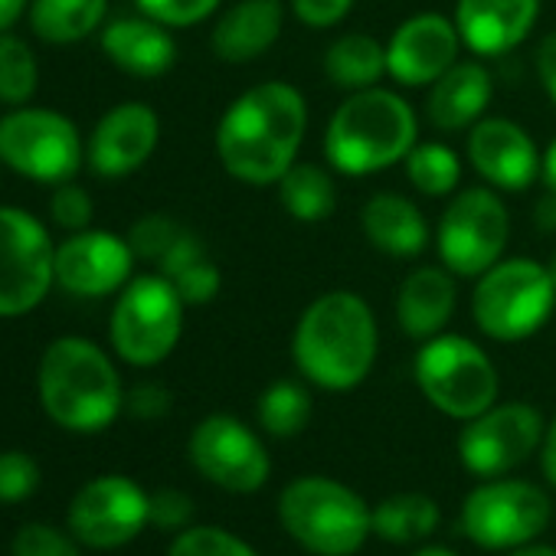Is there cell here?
<instances>
[{
    "label": "cell",
    "mask_w": 556,
    "mask_h": 556,
    "mask_svg": "<svg viewBox=\"0 0 556 556\" xmlns=\"http://www.w3.org/2000/svg\"><path fill=\"white\" fill-rule=\"evenodd\" d=\"M533 223L540 232H556V190L546 187L533 203Z\"/></svg>",
    "instance_id": "cell-44"
},
{
    "label": "cell",
    "mask_w": 556,
    "mask_h": 556,
    "mask_svg": "<svg viewBox=\"0 0 556 556\" xmlns=\"http://www.w3.org/2000/svg\"><path fill=\"white\" fill-rule=\"evenodd\" d=\"M540 465H543V475L546 481L556 488V419L546 426L543 432V442H540Z\"/></svg>",
    "instance_id": "cell-45"
},
{
    "label": "cell",
    "mask_w": 556,
    "mask_h": 556,
    "mask_svg": "<svg viewBox=\"0 0 556 556\" xmlns=\"http://www.w3.org/2000/svg\"><path fill=\"white\" fill-rule=\"evenodd\" d=\"M109 14V0H30V27L47 43H79Z\"/></svg>",
    "instance_id": "cell-28"
},
{
    "label": "cell",
    "mask_w": 556,
    "mask_h": 556,
    "mask_svg": "<svg viewBox=\"0 0 556 556\" xmlns=\"http://www.w3.org/2000/svg\"><path fill=\"white\" fill-rule=\"evenodd\" d=\"M396 321L406 338L429 341L445 331L455 315L458 289L445 265H416L396 289Z\"/></svg>",
    "instance_id": "cell-22"
},
{
    "label": "cell",
    "mask_w": 556,
    "mask_h": 556,
    "mask_svg": "<svg viewBox=\"0 0 556 556\" xmlns=\"http://www.w3.org/2000/svg\"><path fill=\"white\" fill-rule=\"evenodd\" d=\"M27 8H30V0H0V34H8L24 17Z\"/></svg>",
    "instance_id": "cell-46"
},
{
    "label": "cell",
    "mask_w": 556,
    "mask_h": 556,
    "mask_svg": "<svg viewBox=\"0 0 556 556\" xmlns=\"http://www.w3.org/2000/svg\"><path fill=\"white\" fill-rule=\"evenodd\" d=\"M312 413H315L312 390L299 380H275L255 400L258 429L268 432L271 439H295L312 422Z\"/></svg>",
    "instance_id": "cell-30"
},
{
    "label": "cell",
    "mask_w": 556,
    "mask_h": 556,
    "mask_svg": "<svg viewBox=\"0 0 556 556\" xmlns=\"http://www.w3.org/2000/svg\"><path fill=\"white\" fill-rule=\"evenodd\" d=\"M187 452L193 468L229 494H255L271 471L262 439L245 422L226 413L200 419L190 432Z\"/></svg>",
    "instance_id": "cell-14"
},
{
    "label": "cell",
    "mask_w": 556,
    "mask_h": 556,
    "mask_svg": "<svg viewBox=\"0 0 556 556\" xmlns=\"http://www.w3.org/2000/svg\"><path fill=\"white\" fill-rule=\"evenodd\" d=\"M308 135V102L299 86L268 79L229 102L216 125L223 170L249 187L278 184Z\"/></svg>",
    "instance_id": "cell-1"
},
{
    "label": "cell",
    "mask_w": 556,
    "mask_h": 556,
    "mask_svg": "<svg viewBox=\"0 0 556 556\" xmlns=\"http://www.w3.org/2000/svg\"><path fill=\"white\" fill-rule=\"evenodd\" d=\"M144 17L164 27H193L219 11L223 0H135Z\"/></svg>",
    "instance_id": "cell-38"
},
{
    "label": "cell",
    "mask_w": 556,
    "mask_h": 556,
    "mask_svg": "<svg viewBox=\"0 0 556 556\" xmlns=\"http://www.w3.org/2000/svg\"><path fill=\"white\" fill-rule=\"evenodd\" d=\"M553 520V504L530 481L488 478L462 504V530L484 549H517L533 543Z\"/></svg>",
    "instance_id": "cell-12"
},
{
    "label": "cell",
    "mask_w": 556,
    "mask_h": 556,
    "mask_svg": "<svg viewBox=\"0 0 556 556\" xmlns=\"http://www.w3.org/2000/svg\"><path fill=\"white\" fill-rule=\"evenodd\" d=\"M193 517V501L177 488H161L151 494V523L161 530H180Z\"/></svg>",
    "instance_id": "cell-40"
},
{
    "label": "cell",
    "mask_w": 556,
    "mask_h": 556,
    "mask_svg": "<svg viewBox=\"0 0 556 556\" xmlns=\"http://www.w3.org/2000/svg\"><path fill=\"white\" fill-rule=\"evenodd\" d=\"M543 416L530 403H494L468 419L458 435V458L468 475L504 478L523 465L543 442Z\"/></svg>",
    "instance_id": "cell-13"
},
{
    "label": "cell",
    "mask_w": 556,
    "mask_h": 556,
    "mask_svg": "<svg viewBox=\"0 0 556 556\" xmlns=\"http://www.w3.org/2000/svg\"><path fill=\"white\" fill-rule=\"evenodd\" d=\"M413 556H455L452 549H445V546H419Z\"/></svg>",
    "instance_id": "cell-49"
},
{
    "label": "cell",
    "mask_w": 556,
    "mask_h": 556,
    "mask_svg": "<svg viewBox=\"0 0 556 556\" xmlns=\"http://www.w3.org/2000/svg\"><path fill=\"white\" fill-rule=\"evenodd\" d=\"M540 180L543 187H553L556 190V138L549 141V148L543 151V170H540Z\"/></svg>",
    "instance_id": "cell-47"
},
{
    "label": "cell",
    "mask_w": 556,
    "mask_h": 556,
    "mask_svg": "<svg viewBox=\"0 0 556 556\" xmlns=\"http://www.w3.org/2000/svg\"><path fill=\"white\" fill-rule=\"evenodd\" d=\"M37 390L47 416L70 432H102L125 409L122 377L89 338H56L40 357Z\"/></svg>",
    "instance_id": "cell-4"
},
{
    "label": "cell",
    "mask_w": 556,
    "mask_h": 556,
    "mask_svg": "<svg viewBox=\"0 0 556 556\" xmlns=\"http://www.w3.org/2000/svg\"><path fill=\"white\" fill-rule=\"evenodd\" d=\"M380 351L377 315L357 292L334 289L318 295L292 331V361L299 374L328 393L361 387Z\"/></svg>",
    "instance_id": "cell-2"
},
{
    "label": "cell",
    "mask_w": 556,
    "mask_h": 556,
    "mask_svg": "<svg viewBox=\"0 0 556 556\" xmlns=\"http://www.w3.org/2000/svg\"><path fill=\"white\" fill-rule=\"evenodd\" d=\"M439 262L458 278H478L494 262L504 258L510 239V213L501 200V190L481 184L465 187L448 197V206L435 226Z\"/></svg>",
    "instance_id": "cell-9"
},
{
    "label": "cell",
    "mask_w": 556,
    "mask_h": 556,
    "mask_svg": "<svg viewBox=\"0 0 556 556\" xmlns=\"http://www.w3.org/2000/svg\"><path fill=\"white\" fill-rule=\"evenodd\" d=\"M533 70H536V79L546 92V99L556 105V34H546L533 53Z\"/></svg>",
    "instance_id": "cell-43"
},
{
    "label": "cell",
    "mask_w": 556,
    "mask_h": 556,
    "mask_svg": "<svg viewBox=\"0 0 556 556\" xmlns=\"http://www.w3.org/2000/svg\"><path fill=\"white\" fill-rule=\"evenodd\" d=\"M364 239L393 258H416L429 245V223L422 210L403 193H374L361 210Z\"/></svg>",
    "instance_id": "cell-25"
},
{
    "label": "cell",
    "mask_w": 556,
    "mask_h": 556,
    "mask_svg": "<svg viewBox=\"0 0 556 556\" xmlns=\"http://www.w3.org/2000/svg\"><path fill=\"white\" fill-rule=\"evenodd\" d=\"M354 11V0H292V14L312 30H331Z\"/></svg>",
    "instance_id": "cell-41"
},
{
    "label": "cell",
    "mask_w": 556,
    "mask_h": 556,
    "mask_svg": "<svg viewBox=\"0 0 556 556\" xmlns=\"http://www.w3.org/2000/svg\"><path fill=\"white\" fill-rule=\"evenodd\" d=\"M406 180L422 197H452L462 184V157L442 141H416L403 161Z\"/></svg>",
    "instance_id": "cell-31"
},
{
    "label": "cell",
    "mask_w": 556,
    "mask_h": 556,
    "mask_svg": "<svg viewBox=\"0 0 556 556\" xmlns=\"http://www.w3.org/2000/svg\"><path fill=\"white\" fill-rule=\"evenodd\" d=\"M167 278V275H164ZM170 282L177 289V295L184 299V305H210L216 295H219V286H223V275L219 268L213 265L210 255L190 262L187 268H180L177 275H170Z\"/></svg>",
    "instance_id": "cell-37"
},
{
    "label": "cell",
    "mask_w": 556,
    "mask_h": 556,
    "mask_svg": "<svg viewBox=\"0 0 556 556\" xmlns=\"http://www.w3.org/2000/svg\"><path fill=\"white\" fill-rule=\"evenodd\" d=\"M167 556H258L242 536L223 527H187L170 543Z\"/></svg>",
    "instance_id": "cell-34"
},
{
    "label": "cell",
    "mask_w": 556,
    "mask_h": 556,
    "mask_svg": "<svg viewBox=\"0 0 556 556\" xmlns=\"http://www.w3.org/2000/svg\"><path fill=\"white\" fill-rule=\"evenodd\" d=\"M494 99V79L484 63L458 60L442 79L429 86L426 115L439 131H468L484 118Z\"/></svg>",
    "instance_id": "cell-24"
},
{
    "label": "cell",
    "mask_w": 556,
    "mask_h": 556,
    "mask_svg": "<svg viewBox=\"0 0 556 556\" xmlns=\"http://www.w3.org/2000/svg\"><path fill=\"white\" fill-rule=\"evenodd\" d=\"M546 271H549V278H553V286H556V252L546 258Z\"/></svg>",
    "instance_id": "cell-50"
},
{
    "label": "cell",
    "mask_w": 556,
    "mask_h": 556,
    "mask_svg": "<svg viewBox=\"0 0 556 556\" xmlns=\"http://www.w3.org/2000/svg\"><path fill=\"white\" fill-rule=\"evenodd\" d=\"M556 308V286L546 262L501 258L478 275L471 292V318L478 331L497 344H517L533 338Z\"/></svg>",
    "instance_id": "cell-6"
},
{
    "label": "cell",
    "mask_w": 556,
    "mask_h": 556,
    "mask_svg": "<svg viewBox=\"0 0 556 556\" xmlns=\"http://www.w3.org/2000/svg\"><path fill=\"white\" fill-rule=\"evenodd\" d=\"M439 527V504L429 494L403 491L374 507V533L387 543H422Z\"/></svg>",
    "instance_id": "cell-29"
},
{
    "label": "cell",
    "mask_w": 556,
    "mask_h": 556,
    "mask_svg": "<svg viewBox=\"0 0 556 556\" xmlns=\"http://www.w3.org/2000/svg\"><path fill=\"white\" fill-rule=\"evenodd\" d=\"M135 252L109 229H79L56 245V286L76 299H105L131 282Z\"/></svg>",
    "instance_id": "cell-16"
},
{
    "label": "cell",
    "mask_w": 556,
    "mask_h": 556,
    "mask_svg": "<svg viewBox=\"0 0 556 556\" xmlns=\"http://www.w3.org/2000/svg\"><path fill=\"white\" fill-rule=\"evenodd\" d=\"M92 197L86 187L66 180L53 190L50 197V213H53V223L63 226L66 232H79V229H89L92 223Z\"/></svg>",
    "instance_id": "cell-39"
},
{
    "label": "cell",
    "mask_w": 556,
    "mask_h": 556,
    "mask_svg": "<svg viewBox=\"0 0 556 556\" xmlns=\"http://www.w3.org/2000/svg\"><path fill=\"white\" fill-rule=\"evenodd\" d=\"M540 17V0H458L455 27L468 53L481 60L517 50Z\"/></svg>",
    "instance_id": "cell-20"
},
{
    "label": "cell",
    "mask_w": 556,
    "mask_h": 556,
    "mask_svg": "<svg viewBox=\"0 0 556 556\" xmlns=\"http://www.w3.org/2000/svg\"><path fill=\"white\" fill-rule=\"evenodd\" d=\"M0 167H4V161H0Z\"/></svg>",
    "instance_id": "cell-51"
},
{
    "label": "cell",
    "mask_w": 556,
    "mask_h": 556,
    "mask_svg": "<svg viewBox=\"0 0 556 556\" xmlns=\"http://www.w3.org/2000/svg\"><path fill=\"white\" fill-rule=\"evenodd\" d=\"M0 161L27 180L60 187L86 161L79 128L53 109H14L0 118Z\"/></svg>",
    "instance_id": "cell-10"
},
{
    "label": "cell",
    "mask_w": 556,
    "mask_h": 556,
    "mask_svg": "<svg viewBox=\"0 0 556 556\" xmlns=\"http://www.w3.org/2000/svg\"><path fill=\"white\" fill-rule=\"evenodd\" d=\"M184 308L174 282L161 271L131 278L109 321L115 354L131 367H157L167 361L184 334Z\"/></svg>",
    "instance_id": "cell-8"
},
{
    "label": "cell",
    "mask_w": 556,
    "mask_h": 556,
    "mask_svg": "<svg viewBox=\"0 0 556 556\" xmlns=\"http://www.w3.org/2000/svg\"><path fill=\"white\" fill-rule=\"evenodd\" d=\"M465 157L475 167V174L501 193L527 190L533 180H540L543 170V154L536 151L530 131L510 118L494 115H484L468 128Z\"/></svg>",
    "instance_id": "cell-18"
},
{
    "label": "cell",
    "mask_w": 556,
    "mask_h": 556,
    "mask_svg": "<svg viewBox=\"0 0 556 556\" xmlns=\"http://www.w3.org/2000/svg\"><path fill=\"white\" fill-rule=\"evenodd\" d=\"M465 43L452 17L416 14L387 40V76L403 89H429L462 56Z\"/></svg>",
    "instance_id": "cell-17"
},
{
    "label": "cell",
    "mask_w": 556,
    "mask_h": 556,
    "mask_svg": "<svg viewBox=\"0 0 556 556\" xmlns=\"http://www.w3.org/2000/svg\"><path fill=\"white\" fill-rule=\"evenodd\" d=\"M125 406L135 419H161L170 409V393L161 383H138L125 393Z\"/></svg>",
    "instance_id": "cell-42"
},
{
    "label": "cell",
    "mask_w": 556,
    "mask_h": 556,
    "mask_svg": "<svg viewBox=\"0 0 556 556\" xmlns=\"http://www.w3.org/2000/svg\"><path fill=\"white\" fill-rule=\"evenodd\" d=\"M37 56L27 40L14 37L11 30L0 34V102L4 105H27L37 92Z\"/></svg>",
    "instance_id": "cell-32"
},
{
    "label": "cell",
    "mask_w": 556,
    "mask_h": 556,
    "mask_svg": "<svg viewBox=\"0 0 556 556\" xmlns=\"http://www.w3.org/2000/svg\"><path fill=\"white\" fill-rule=\"evenodd\" d=\"M40 488V465L27 452H0V504H21Z\"/></svg>",
    "instance_id": "cell-35"
},
{
    "label": "cell",
    "mask_w": 556,
    "mask_h": 556,
    "mask_svg": "<svg viewBox=\"0 0 556 556\" xmlns=\"http://www.w3.org/2000/svg\"><path fill=\"white\" fill-rule=\"evenodd\" d=\"M510 556H556V549L543 546V543H527V546H517Z\"/></svg>",
    "instance_id": "cell-48"
},
{
    "label": "cell",
    "mask_w": 556,
    "mask_h": 556,
    "mask_svg": "<svg viewBox=\"0 0 556 556\" xmlns=\"http://www.w3.org/2000/svg\"><path fill=\"white\" fill-rule=\"evenodd\" d=\"M161 141V118L144 102L109 109L89 135L86 161L99 177H128L144 167Z\"/></svg>",
    "instance_id": "cell-19"
},
{
    "label": "cell",
    "mask_w": 556,
    "mask_h": 556,
    "mask_svg": "<svg viewBox=\"0 0 556 556\" xmlns=\"http://www.w3.org/2000/svg\"><path fill=\"white\" fill-rule=\"evenodd\" d=\"M422 396L448 419L468 422L491 409L501 393L494 361L465 334H435L422 341L413 361Z\"/></svg>",
    "instance_id": "cell-7"
},
{
    "label": "cell",
    "mask_w": 556,
    "mask_h": 556,
    "mask_svg": "<svg viewBox=\"0 0 556 556\" xmlns=\"http://www.w3.org/2000/svg\"><path fill=\"white\" fill-rule=\"evenodd\" d=\"M278 520L286 533L315 556H351L370 530L374 510L344 481L325 475H305L278 494Z\"/></svg>",
    "instance_id": "cell-5"
},
{
    "label": "cell",
    "mask_w": 556,
    "mask_h": 556,
    "mask_svg": "<svg viewBox=\"0 0 556 556\" xmlns=\"http://www.w3.org/2000/svg\"><path fill=\"white\" fill-rule=\"evenodd\" d=\"M102 53L112 66L138 79H157L177 63L170 27L151 17H118L102 30Z\"/></svg>",
    "instance_id": "cell-23"
},
{
    "label": "cell",
    "mask_w": 556,
    "mask_h": 556,
    "mask_svg": "<svg viewBox=\"0 0 556 556\" xmlns=\"http://www.w3.org/2000/svg\"><path fill=\"white\" fill-rule=\"evenodd\" d=\"M14 556H83L76 536L50 523H24L11 546Z\"/></svg>",
    "instance_id": "cell-36"
},
{
    "label": "cell",
    "mask_w": 556,
    "mask_h": 556,
    "mask_svg": "<svg viewBox=\"0 0 556 556\" xmlns=\"http://www.w3.org/2000/svg\"><path fill=\"white\" fill-rule=\"evenodd\" d=\"M282 27H286L282 0H236L213 24L210 47L223 63L245 66L278 43Z\"/></svg>",
    "instance_id": "cell-21"
},
{
    "label": "cell",
    "mask_w": 556,
    "mask_h": 556,
    "mask_svg": "<svg viewBox=\"0 0 556 556\" xmlns=\"http://www.w3.org/2000/svg\"><path fill=\"white\" fill-rule=\"evenodd\" d=\"M325 76L341 92L374 89L387 79V43L367 34H344L325 53Z\"/></svg>",
    "instance_id": "cell-26"
},
{
    "label": "cell",
    "mask_w": 556,
    "mask_h": 556,
    "mask_svg": "<svg viewBox=\"0 0 556 556\" xmlns=\"http://www.w3.org/2000/svg\"><path fill=\"white\" fill-rule=\"evenodd\" d=\"M278 187V203L299 223H325L338 210V184L328 167L312 161H295Z\"/></svg>",
    "instance_id": "cell-27"
},
{
    "label": "cell",
    "mask_w": 556,
    "mask_h": 556,
    "mask_svg": "<svg viewBox=\"0 0 556 556\" xmlns=\"http://www.w3.org/2000/svg\"><path fill=\"white\" fill-rule=\"evenodd\" d=\"M151 523V494L125 475L86 481L70 504V533L96 549H118Z\"/></svg>",
    "instance_id": "cell-15"
},
{
    "label": "cell",
    "mask_w": 556,
    "mask_h": 556,
    "mask_svg": "<svg viewBox=\"0 0 556 556\" xmlns=\"http://www.w3.org/2000/svg\"><path fill=\"white\" fill-rule=\"evenodd\" d=\"M187 226H180L174 216L167 213H148L141 216L131 229H128V245L135 252V258H144V262H154L161 265L167 258V252L184 239Z\"/></svg>",
    "instance_id": "cell-33"
},
{
    "label": "cell",
    "mask_w": 556,
    "mask_h": 556,
    "mask_svg": "<svg viewBox=\"0 0 556 556\" xmlns=\"http://www.w3.org/2000/svg\"><path fill=\"white\" fill-rule=\"evenodd\" d=\"M53 258L56 245L34 213L0 206V318L27 315L50 295Z\"/></svg>",
    "instance_id": "cell-11"
},
{
    "label": "cell",
    "mask_w": 556,
    "mask_h": 556,
    "mask_svg": "<svg viewBox=\"0 0 556 556\" xmlns=\"http://www.w3.org/2000/svg\"><path fill=\"white\" fill-rule=\"evenodd\" d=\"M419 141L416 109L396 89H361L334 109L325 128V161L344 177L380 174L403 164Z\"/></svg>",
    "instance_id": "cell-3"
}]
</instances>
